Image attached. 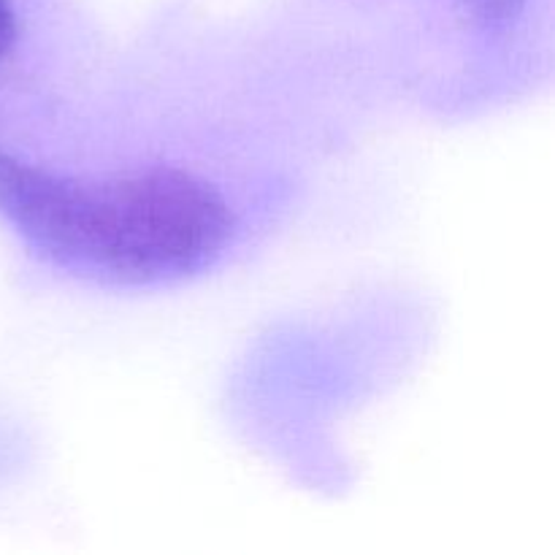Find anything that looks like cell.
I'll list each match as a JSON object with an SVG mask.
<instances>
[{
  "instance_id": "3",
  "label": "cell",
  "mask_w": 555,
  "mask_h": 555,
  "mask_svg": "<svg viewBox=\"0 0 555 555\" xmlns=\"http://www.w3.org/2000/svg\"><path fill=\"white\" fill-rule=\"evenodd\" d=\"M16 36H20V25H16L14 5H11V0H0V63L14 49Z\"/></svg>"
},
{
  "instance_id": "1",
  "label": "cell",
  "mask_w": 555,
  "mask_h": 555,
  "mask_svg": "<svg viewBox=\"0 0 555 555\" xmlns=\"http://www.w3.org/2000/svg\"><path fill=\"white\" fill-rule=\"evenodd\" d=\"M0 215L54 263L119 285L198 274L233 236L220 190L182 168L85 182L43 171L3 146Z\"/></svg>"
},
{
  "instance_id": "2",
  "label": "cell",
  "mask_w": 555,
  "mask_h": 555,
  "mask_svg": "<svg viewBox=\"0 0 555 555\" xmlns=\"http://www.w3.org/2000/svg\"><path fill=\"white\" fill-rule=\"evenodd\" d=\"M529 0H459L464 14L480 27H507L526 11Z\"/></svg>"
}]
</instances>
